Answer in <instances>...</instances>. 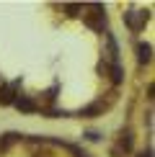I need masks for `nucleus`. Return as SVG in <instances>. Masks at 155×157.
Instances as JSON below:
<instances>
[{
	"label": "nucleus",
	"mask_w": 155,
	"mask_h": 157,
	"mask_svg": "<svg viewBox=\"0 0 155 157\" xmlns=\"http://www.w3.org/2000/svg\"><path fill=\"white\" fill-rule=\"evenodd\" d=\"M16 108L18 111H26V113H31V111H36V103L34 101H29V98H16Z\"/></svg>",
	"instance_id": "4"
},
{
	"label": "nucleus",
	"mask_w": 155,
	"mask_h": 157,
	"mask_svg": "<svg viewBox=\"0 0 155 157\" xmlns=\"http://www.w3.org/2000/svg\"><path fill=\"white\" fill-rule=\"evenodd\" d=\"M65 10H67L70 16H78V10H83V5H65Z\"/></svg>",
	"instance_id": "7"
},
{
	"label": "nucleus",
	"mask_w": 155,
	"mask_h": 157,
	"mask_svg": "<svg viewBox=\"0 0 155 157\" xmlns=\"http://www.w3.org/2000/svg\"><path fill=\"white\" fill-rule=\"evenodd\" d=\"M150 44H140V47H137V59H140V64H147V62H150Z\"/></svg>",
	"instance_id": "5"
},
{
	"label": "nucleus",
	"mask_w": 155,
	"mask_h": 157,
	"mask_svg": "<svg viewBox=\"0 0 155 157\" xmlns=\"http://www.w3.org/2000/svg\"><path fill=\"white\" fill-rule=\"evenodd\" d=\"M36 157H49V155H36Z\"/></svg>",
	"instance_id": "9"
},
{
	"label": "nucleus",
	"mask_w": 155,
	"mask_h": 157,
	"mask_svg": "<svg viewBox=\"0 0 155 157\" xmlns=\"http://www.w3.org/2000/svg\"><path fill=\"white\" fill-rule=\"evenodd\" d=\"M140 157H153V152H150V149H147V152H142Z\"/></svg>",
	"instance_id": "8"
},
{
	"label": "nucleus",
	"mask_w": 155,
	"mask_h": 157,
	"mask_svg": "<svg viewBox=\"0 0 155 157\" xmlns=\"http://www.w3.org/2000/svg\"><path fill=\"white\" fill-rule=\"evenodd\" d=\"M85 10L88 13H83L85 26H88V29H93V31H103V26H106V10H103V5L93 3V5H88Z\"/></svg>",
	"instance_id": "1"
},
{
	"label": "nucleus",
	"mask_w": 155,
	"mask_h": 157,
	"mask_svg": "<svg viewBox=\"0 0 155 157\" xmlns=\"http://www.w3.org/2000/svg\"><path fill=\"white\" fill-rule=\"evenodd\" d=\"M145 23H147V13H140V10H129L127 13V26L132 31H140Z\"/></svg>",
	"instance_id": "2"
},
{
	"label": "nucleus",
	"mask_w": 155,
	"mask_h": 157,
	"mask_svg": "<svg viewBox=\"0 0 155 157\" xmlns=\"http://www.w3.org/2000/svg\"><path fill=\"white\" fill-rule=\"evenodd\" d=\"M119 144L124 147V149H132V134L124 132V134H121V142H119Z\"/></svg>",
	"instance_id": "6"
},
{
	"label": "nucleus",
	"mask_w": 155,
	"mask_h": 157,
	"mask_svg": "<svg viewBox=\"0 0 155 157\" xmlns=\"http://www.w3.org/2000/svg\"><path fill=\"white\" fill-rule=\"evenodd\" d=\"M13 101H16V82L13 85H3V88H0V103L8 106V103H13Z\"/></svg>",
	"instance_id": "3"
}]
</instances>
